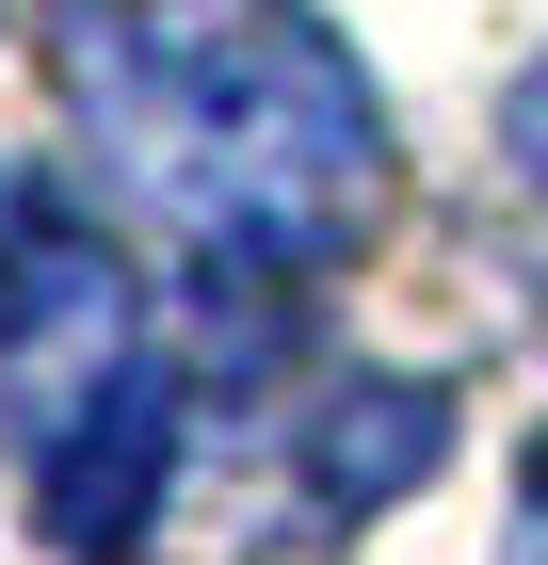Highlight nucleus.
Wrapping results in <instances>:
<instances>
[{
  "instance_id": "obj_1",
  "label": "nucleus",
  "mask_w": 548,
  "mask_h": 565,
  "mask_svg": "<svg viewBox=\"0 0 548 565\" xmlns=\"http://www.w3.org/2000/svg\"><path fill=\"white\" fill-rule=\"evenodd\" d=\"M65 97L97 178L211 275H323L387 194L372 82L291 0H65Z\"/></svg>"
},
{
  "instance_id": "obj_2",
  "label": "nucleus",
  "mask_w": 548,
  "mask_h": 565,
  "mask_svg": "<svg viewBox=\"0 0 548 565\" xmlns=\"http://www.w3.org/2000/svg\"><path fill=\"white\" fill-rule=\"evenodd\" d=\"M146 355L162 340H146V307H129V259L97 226H65L33 178H0V372H17L33 436H65L97 388H129Z\"/></svg>"
},
{
  "instance_id": "obj_3",
  "label": "nucleus",
  "mask_w": 548,
  "mask_h": 565,
  "mask_svg": "<svg viewBox=\"0 0 548 565\" xmlns=\"http://www.w3.org/2000/svg\"><path fill=\"white\" fill-rule=\"evenodd\" d=\"M162 469H178V372L146 355V372L97 388L65 436H33V533L65 565H129L162 533Z\"/></svg>"
},
{
  "instance_id": "obj_4",
  "label": "nucleus",
  "mask_w": 548,
  "mask_h": 565,
  "mask_svg": "<svg viewBox=\"0 0 548 565\" xmlns=\"http://www.w3.org/2000/svg\"><path fill=\"white\" fill-rule=\"evenodd\" d=\"M436 436H452V404H436V388H372L355 420H339V452H323V501H339V518H372L404 469H436Z\"/></svg>"
},
{
  "instance_id": "obj_5",
  "label": "nucleus",
  "mask_w": 548,
  "mask_h": 565,
  "mask_svg": "<svg viewBox=\"0 0 548 565\" xmlns=\"http://www.w3.org/2000/svg\"><path fill=\"white\" fill-rule=\"evenodd\" d=\"M501 146H516V178H548V65L516 82V114H501Z\"/></svg>"
},
{
  "instance_id": "obj_6",
  "label": "nucleus",
  "mask_w": 548,
  "mask_h": 565,
  "mask_svg": "<svg viewBox=\"0 0 548 565\" xmlns=\"http://www.w3.org/2000/svg\"><path fill=\"white\" fill-rule=\"evenodd\" d=\"M533 518H548V436H533Z\"/></svg>"
}]
</instances>
